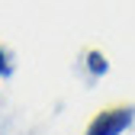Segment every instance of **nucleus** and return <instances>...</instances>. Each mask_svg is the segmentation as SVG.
Returning <instances> with one entry per match:
<instances>
[{"label":"nucleus","mask_w":135,"mask_h":135,"mask_svg":"<svg viewBox=\"0 0 135 135\" xmlns=\"http://www.w3.org/2000/svg\"><path fill=\"white\" fill-rule=\"evenodd\" d=\"M132 116H135V109H129V106H122V109H106V113H100L97 119L90 122L87 135H119L132 122Z\"/></svg>","instance_id":"nucleus-1"},{"label":"nucleus","mask_w":135,"mask_h":135,"mask_svg":"<svg viewBox=\"0 0 135 135\" xmlns=\"http://www.w3.org/2000/svg\"><path fill=\"white\" fill-rule=\"evenodd\" d=\"M87 61H90V71H93V74H103V71H106V58L100 55V52H90Z\"/></svg>","instance_id":"nucleus-2"},{"label":"nucleus","mask_w":135,"mask_h":135,"mask_svg":"<svg viewBox=\"0 0 135 135\" xmlns=\"http://www.w3.org/2000/svg\"><path fill=\"white\" fill-rule=\"evenodd\" d=\"M3 74H7V55L0 52V77H3Z\"/></svg>","instance_id":"nucleus-3"}]
</instances>
